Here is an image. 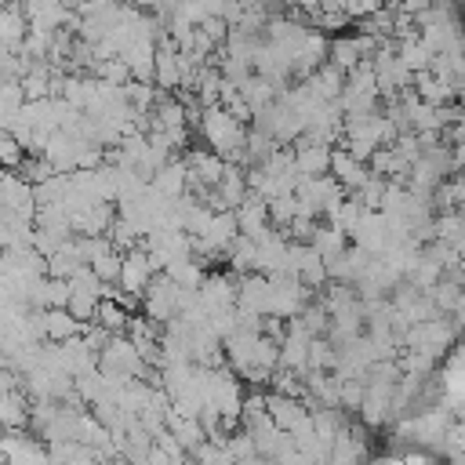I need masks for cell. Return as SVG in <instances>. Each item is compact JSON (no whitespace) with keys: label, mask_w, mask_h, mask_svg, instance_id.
<instances>
[{"label":"cell","mask_w":465,"mask_h":465,"mask_svg":"<svg viewBox=\"0 0 465 465\" xmlns=\"http://www.w3.org/2000/svg\"><path fill=\"white\" fill-rule=\"evenodd\" d=\"M0 429H7V432H25L29 429L25 392H0Z\"/></svg>","instance_id":"cell-6"},{"label":"cell","mask_w":465,"mask_h":465,"mask_svg":"<svg viewBox=\"0 0 465 465\" xmlns=\"http://www.w3.org/2000/svg\"><path fill=\"white\" fill-rule=\"evenodd\" d=\"M305 352H309V338H283L280 341V363L276 371H294V374H305Z\"/></svg>","instance_id":"cell-13"},{"label":"cell","mask_w":465,"mask_h":465,"mask_svg":"<svg viewBox=\"0 0 465 465\" xmlns=\"http://www.w3.org/2000/svg\"><path fill=\"white\" fill-rule=\"evenodd\" d=\"M149 189L160 196V200H178L185 193V163L178 156H171L153 178H149Z\"/></svg>","instance_id":"cell-4"},{"label":"cell","mask_w":465,"mask_h":465,"mask_svg":"<svg viewBox=\"0 0 465 465\" xmlns=\"http://www.w3.org/2000/svg\"><path fill=\"white\" fill-rule=\"evenodd\" d=\"M22 160H25V153L18 149V142L11 134H4V142H0V171H18Z\"/></svg>","instance_id":"cell-22"},{"label":"cell","mask_w":465,"mask_h":465,"mask_svg":"<svg viewBox=\"0 0 465 465\" xmlns=\"http://www.w3.org/2000/svg\"><path fill=\"white\" fill-rule=\"evenodd\" d=\"M214 196L222 200V207H225V211H236V207L243 203V196H247V185H243V167L225 163L222 182L214 185Z\"/></svg>","instance_id":"cell-8"},{"label":"cell","mask_w":465,"mask_h":465,"mask_svg":"<svg viewBox=\"0 0 465 465\" xmlns=\"http://www.w3.org/2000/svg\"><path fill=\"white\" fill-rule=\"evenodd\" d=\"M360 403H363V381L341 378V381H338V411H341V414H356Z\"/></svg>","instance_id":"cell-18"},{"label":"cell","mask_w":465,"mask_h":465,"mask_svg":"<svg viewBox=\"0 0 465 465\" xmlns=\"http://www.w3.org/2000/svg\"><path fill=\"white\" fill-rule=\"evenodd\" d=\"M327 58H331V65H334L338 73H352V69L363 62L360 51H356V44H352V36L331 40V44H327Z\"/></svg>","instance_id":"cell-14"},{"label":"cell","mask_w":465,"mask_h":465,"mask_svg":"<svg viewBox=\"0 0 465 465\" xmlns=\"http://www.w3.org/2000/svg\"><path fill=\"white\" fill-rule=\"evenodd\" d=\"M309 247H312V251L320 254V262H323V258H334V254H341V251L349 247V236H345V232H338L334 225H323V222H316V232H312Z\"/></svg>","instance_id":"cell-11"},{"label":"cell","mask_w":465,"mask_h":465,"mask_svg":"<svg viewBox=\"0 0 465 465\" xmlns=\"http://www.w3.org/2000/svg\"><path fill=\"white\" fill-rule=\"evenodd\" d=\"M51 174H54V171H51V163H47L44 156H25V160L18 163V178H22L29 189H33V185H44Z\"/></svg>","instance_id":"cell-17"},{"label":"cell","mask_w":465,"mask_h":465,"mask_svg":"<svg viewBox=\"0 0 465 465\" xmlns=\"http://www.w3.org/2000/svg\"><path fill=\"white\" fill-rule=\"evenodd\" d=\"M149 276H153V269H149V258H145V251H127V254H120V280H116V287L124 291V294H131V298H142V291H145V283H149Z\"/></svg>","instance_id":"cell-2"},{"label":"cell","mask_w":465,"mask_h":465,"mask_svg":"<svg viewBox=\"0 0 465 465\" xmlns=\"http://www.w3.org/2000/svg\"><path fill=\"white\" fill-rule=\"evenodd\" d=\"M109 465H127V461H120V458H116V461H109Z\"/></svg>","instance_id":"cell-23"},{"label":"cell","mask_w":465,"mask_h":465,"mask_svg":"<svg viewBox=\"0 0 465 465\" xmlns=\"http://www.w3.org/2000/svg\"><path fill=\"white\" fill-rule=\"evenodd\" d=\"M225 258H229V276H247V272H254V240H247V236H236L229 247H225Z\"/></svg>","instance_id":"cell-12"},{"label":"cell","mask_w":465,"mask_h":465,"mask_svg":"<svg viewBox=\"0 0 465 465\" xmlns=\"http://www.w3.org/2000/svg\"><path fill=\"white\" fill-rule=\"evenodd\" d=\"M265 414H269V421H272L280 432H291V429L305 418V407H302L298 400H287V396L265 392Z\"/></svg>","instance_id":"cell-5"},{"label":"cell","mask_w":465,"mask_h":465,"mask_svg":"<svg viewBox=\"0 0 465 465\" xmlns=\"http://www.w3.org/2000/svg\"><path fill=\"white\" fill-rule=\"evenodd\" d=\"M236 91H240V98L251 105V113H254V109H262V105H269V102H276V87H272L269 80L254 76V73H251Z\"/></svg>","instance_id":"cell-15"},{"label":"cell","mask_w":465,"mask_h":465,"mask_svg":"<svg viewBox=\"0 0 465 465\" xmlns=\"http://www.w3.org/2000/svg\"><path fill=\"white\" fill-rule=\"evenodd\" d=\"M80 327H84V323H76L65 309H47V312H44V338L54 341V345H62V341H69V338H80Z\"/></svg>","instance_id":"cell-9"},{"label":"cell","mask_w":465,"mask_h":465,"mask_svg":"<svg viewBox=\"0 0 465 465\" xmlns=\"http://www.w3.org/2000/svg\"><path fill=\"white\" fill-rule=\"evenodd\" d=\"M87 269L94 272V280H98V283H116V280H120V254H116V251H109V254H102L98 262H91Z\"/></svg>","instance_id":"cell-19"},{"label":"cell","mask_w":465,"mask_h":465,"mask_svg":"<svg viewBox=\"0 0 465 465\" xmlns=\"http://www.w3.org/2000/svg\"><path fill=\"white\" fill-rule=\"evenodd\" d=\"M94 323H98L105 334H124V327H127V312H124L116 302H98V309H94Z\"/></svg>","instance_id":"cell-16"},{"label":"cell","mask_w":465,"mask_h":465,"mask_svg":"<svg viewBox=\"0 0 465 465\" xmlns=\"http://www.w3.org/2000/svg\"><path fill=\"white\" fill-rule=\"evenodd\" d=\"M425 298L432 302V309H436L440 316H458V312H461V305H465L461 287H458V283H450V280H443V276L425 291Z\"/></svg>","instance_id":"cell-7"},{"label":"cell","mask_w":465,"mask_h":465,"mask_svg":"<svg viewBox=\"0 0 465 465\" xmlns=\"http://www.w3.org/2000/svg\"><path fill=\"white\" fill-rule=\"evenodd\" d=\"M225 454L232 458V465H243V461L258 458V454H254V443H251V436H247L243 429L232 432V440H225Z\"/></svg>","instance_id":"cell-20"},{"label":"cell","mask_w":465,"mask_h":465,"mask_svg":"<svg viewBox=\"0 0 465 465\" xmlns=\"http://www.w3.org/2000/svg\"><path fill=\"white\" fill-rule=\"evenodd\" d=\"M291 153H294V171H298V178H323L327 167H331V149H327V145H305L302 134L291 142Z\"/></svg>","instance_id":"cell-3"},{"label":"cell","mask_w":465,"mask_h":465,"mask_svg":"<svg viewBox=\"0 0 465 465\" xmlns=\"http://www.w3.org/2000/svg\"><path fill=\"white\" fill-rule=\"evenodd\" d=\"M69 283L65 280H44V309H65Z\"/></svg>","instance_id":"cell-21"},{"label":"cell","mask_w":465,"mask_h":465,"mask_svg":"<svg viewBox=\"0 0 465 465\" xmlns=\"http://www.w3.org/2000/svg\"><path fill=\"white\" fill-rule=\"evenodd\" d=\"M4 134H7V131H0V142H4Z\"/></svg>","instance_id":"cell-24"},{"label":"cell","mask_w":465,"mask_h":465,"mask_svg":"<svg viewBox=\"0 0 465 465\" xmlns=\"http://www.w3.org/2000/svg\"><path fill=\"white\" fill-rule=\"evenodd\" d=\"M47 84H51V65H47V62H33V65L25 69V76L18 80L25 102H44V98H47Z\"/></svg>","instance_id":"cell-10"},{"label":"cell","mask_w":465,"mask_h":465,"mask_svg":"<svg viewBox=\"0 0 465 465\" xmlns=\"http://www.w3.org/2000/svg\"><path fill=\"white\" fill-rule=\"evenodd\" d=\"M142 360L134 352V345L124 338V334H113L109 345L98 352V371L102 374H127V378H138L142 374Z\"/></svg>","instance_id":"cell-1"}]
</instances>
